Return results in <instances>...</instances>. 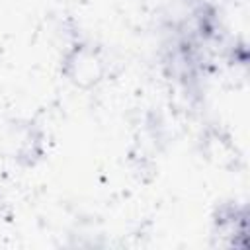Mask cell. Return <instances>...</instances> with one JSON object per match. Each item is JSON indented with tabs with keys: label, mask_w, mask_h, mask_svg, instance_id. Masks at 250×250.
I'll return each instance as SVG.
<instances>
[{
	"label": "cell",
	"mask_w": 250,
	"mask_h": 250,
	"mask_svg": "<svg viewBox=\"0 0 250 250\" xmlns=\"http://www.w3.org/2000/svg\"><path fill=\"white\" fill-rule=\"evenodd\" d=\"M215 236L219 244L244 246L246 238V209L238 205H221L215 215Z\"/></svg>",
	"instance_id": "1"
}]
</instances>
